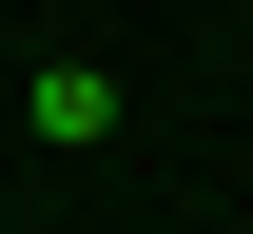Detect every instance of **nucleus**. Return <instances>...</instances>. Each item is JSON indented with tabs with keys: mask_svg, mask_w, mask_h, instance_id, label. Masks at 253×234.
<instances>
[{
	"mask_svg": "<svg viewBox=\"0 0 253 234\" xmlns=\"http://www.w3.org/2000/svg\"><path fill=\"white\" fill-rule=\"evenodd\" d=\"M20 117L59 137V156H78V137H117V59H39V78H20Z\"/></svg>",
	"mask_w": 253,
	"mask_h": 234,
	"instance_id": "nucleus-1",
	"label": "nucleus"
}]
</instances>
